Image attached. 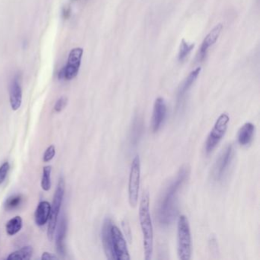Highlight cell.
I'll return each instance as SVG.
<instances>
[{
	"instance_id": "6da1fadb",
	"label": "cell",
	"mask_w": 260,
	"mask_h": 260,
	"mask_svg": "<svg viewBox=\"0 0 260 260\" xmlns=\"http://www.w3.org/2000/svg\"><path fill=\"white\" fill-rule=\"evenodd\" d=\"M188 176L187 167H182L176 179L171 182L164 193L157 209L158 221L161 226H167L173 223L176 215V199L178 192Z\"/></svg>"
},
{
	"instance_id": "7a4b0ae2",
	"label": "cell",
	"mask_w": 260,
	"mask_h": 260,
	"mask_svg": "<svg viewBox=\"0 0 260 260\" xmlns=\"http://www.w3.org/2000/svg\"><path fill=\"white\" fill-rule=\"evenodd\" d=\"M102 240L105 253L109 259H130L127 243L122 233L112 220L108 217L103 222Z\"/></svg>"
},
{
	"instance_id": "3957f363",
	"label": "cell",
	"mask_w": 260,
	"mask_h": 260,
	"mask_svg": "<svg viewBox=\"0 0 260 260\" xmlns=\"http://www.w3.org/2000/svg\"><path fill=\"white\" fill-rule=\"evenodd\" d=\"M139 220L144 242V258L150 260L153 252V228L150 213V197L144 191L139 207Z\"/></svg>"
},
{
	"instance_id": "277c9868",
	"label": "cell",
	"mask_w": 260,
	"mask_h": 260,
	"mask_svg": "<svg viewBox=\"0 0 260 260\" xmlns=\"http://www.w3.org/2000/svg\"><path fill=\"white\" fill-rule=\"evenodd\" d=\"M177 252L181 260H188L191 255V237L189 223L185 215H181L177 223Z\"/></svg>"
},
{
	"instance_id": "5b68a950",
	"label": "cell",
	"mask_w": 260,
	"mask_h": 260,
	"mask_svg": "<svg viewBox=\"0 0 260 260\" xmlns=\"http://www.w3.org/2000/svg\"><path fill=\"white\" fill-rule=\"evenodd\" d=\"M65 193V179L63 176H60L57 183V188L54 194L52 205L51 207V214L48 220V237L49 240H52L55 234L56 226L58 221L59 214L63 203Z\"/></svg>"
},
{
	"instance_id": "8992f818",
	"label": "cell",
	"mask_w": 260,
	"mask_h": 260,
	"mask_svg": "<svg viewBox=\"0 0 260 260\" xmlns=\"http://www.w3.org/2000/svg\"><path fill=\"white\" fill-rule=\"evenodd\" d=\"M229 121L230 118L226 113L222 114L217 118L205 143V151L207 153H211L223 139L228 130Z\"/></svg>"
},
{
	"instance_id": "52a82bcc",
	"label": "cell",
	"mask_w": 260,
	"mask_h": 260,
	"mask_svg": "<svg viewBox=\"0 0 260 260\" xmlns=\"http://www.w3.org/2000/svg\"><path fill=\"white\" fill-rule=\"evenodd\" d=\"M234 156V146L229 144L220 153L213 167L212 179L215 182H220L224 179L229 171Z\"/></svg>"
},
{
	"instance_id": "ba28073f",
	"label": "cell",
	"mask_w": 260,
	"mask_h": 260,
	"mask_svg": "<svg viewBox=\"0 0 260 260\" xmlns=\"http://www.w3.org/2000/svg\"><path fill=\"white\" fill-rule=\"evenodd\" d=\"M140 182H141V159L137 155L131 165L128 181V198L131 206L136 207L139 197Z\"/></svg>"
},
{
	"instance_id": "9c48e42d",
	"label": "cell",
	"mask_w": 260,
	"mask_h": 260,
	"mask_svg": "<svg viewBox=\"0 0 260 260\" xmlns=\"http://www.w3.org/2000/svg\"><path fill=\"white\" fill-rule=\"evenodd\" d=\"M83 55V49L82 48H75L71 50L67 64L58 73V78L66 80H72L76 78L80 71Z\"/></svg>"
},
{
	"instance_id": "30bf717a",
	"label": "cell",
	"mask_w": 260,
	"mask_h": 260,
	"mask_svg": "<svg viewBox=\"0 0 260 260\" xmlns=\"http://www.w3.org/2000/svg\"><path fill=\"white\" fill-rule=\"evenodd\" d=\"M167 115V103L164 99L159 97L155 100L152 116V129L153 132H157L165 122Z\"/></svg>"
},
{
	"instance_id": "8fae6325",
	"label": "cell",
	"mask_w": 260,
	"mask_h": 260,
	"mask_svg": "<svg viewBox=\"0 0 260 260\" xmlns=\"http://www.w3.org/2000/svg\"><path fill=\"white\" fill-rule=\"evenodd\" d=\"M10 103L13 111L19 110L22 106V89L18 75H16L10 83Z\"/></svg>"
},
{
	"instance_id": "7c38bea8",
	"label": "cell",
	"mask_w": 260,
	"mask_h": 260,
	"mask_svg": "<svg viewBox=\"0 0 260 260\" xmlns=\"http://www.w3.org/2000/svg\"><path fill=\"white\" fill-rule=\"evenodd\" d=\"M223 28V26L221 23L217 24V25H215V27H214V28L207 35L206 37L205 38L203 42H202V46H201L200 48V52H199L201 60H202L205 58L209 48L216 43L217 39L220 37V33H221Z\"/></svg>"
},
{
	"instance_id": "4fadbf2b",
	"label": "cell",
	"mask_w": 260,
	"mask_h": 260,
	"mask_svg": "<svg viewBox=\"0 0 260 260\" xmlns=\"http://www.w3.org/2000/svg\"><path fill=\"white\" fill-rule=\"evenodd\" d=\"M67 229H68V223H67L66 217L64 215L60 217L57 225V231H56V248L58 255L62 258H64L66 255V249H65V238H66Z\"/></svg>"
},
{
	"instance_id": "5bb4252c",
	"label": "cell",
	"mask_w": 260,
	"mask_h": 260,
	"mask_svg": "<svg viewBox=\"0 0 260 260\" xmlns=\"http://www.w3.org/2000/svg\"><path fill=\"white\" fill-rule=\"evenodd\" d=\"M201 71H202V68H196L194 71H191L189 75L188 76V77L185 79V81L181 85L177 95L178 106H180V105L182 104V101H183L187 92H188L190 88L194 84V82H196V80H197L198 77H199Z\"/></svg>"
},
{
	"instance_id": "9a60e30c",
	"label": "cell",
	"mask_w": 260,
	"mask_h": 260,
	"mask_svg": "<svg viewBox=\"0 0 260 260\" xmlns=\"http://www.w3.org/2000/svg\"><path fill=\"white\" fill-rule=\"evenodd\" d=\"M255 134V126L250 122L245 123L238 132L237 141L240 145L246 147L252 143Z\"/></svg>"
},
{
	"instance_id": "2e32d148",
	"label": "cell",
	"mask_w": 260,
	"mask_h": 260,
	"mask_svg": "<svg viewBox=\"0 0 260 260\" xmlns=\"http://www.w3.org/2000/svg\"><path fill=\"white\" fill-rule=\"evenodd\" d=\"M51 205L47 201H42L38 205L35 213V220L38 226H44L49 220Z\"/></svg>"
},
{
	"instance_id": "e0dca14e",
	"label": "cell",
	"mask_w": 260,
	"mask_h": 260,
	"mask_svg": "<svg viewBox=\"0 0 260 260\" xmlns=\"http://www.w3.org/2000/svg\"><path fill=\"white\" fill-rule=\"evenodd\" d=\"M33 248L31 246H25L15 252H12L9 255L7 259L16 260V259H30L32 256Z\"/></svg>"
},
{
	"instance_id": "ac0fdd59",
	"label": "cell",
	"mask_w": 260,
	"mask_h": 260,
	"mask_svg": "<svg viewBox=\"0 0 260 260\" xmlns=\"http://www.w3.org/2000/svg\"><path fill=\"white\" fill-rule=\"evenodd\" d=\"M22 217L20 216H16L10 219L6 225V231H7V234L10 236H14L19 232L22 228Z\"/></svg>"
},
{
	"instance_id": "d6986e66",
	"label": "cell",
	"mask_w": 260,
	"mask_h": 260,
	"mask_svg": "<svg viewBox=\"0 0 260 260\" xmlns=\"http://www.w3.org/2000/svg\"><path fill=\"white\" fill-rule=\"evenodd\" d=\"M51 172H52V167L51 166H46L43 168V173H42V189L45 191H48L51 188Z\"/></svg>"
},
{
	"instance_id": "ffe728a7",
	"label": "cell",
	"mask_w": 260,
	"mask_h": 260,
	"mask_svg": "<svg viewBox=\"0 0 260 260\" xmlns=\"http://www.w3.org/2000/svg\"><path fill=\"white\" fill-rule=\"evenodd\" d=\"M194 47V44H188L185 40H182L179 47V54H178V59L179 61L182 62L185 60L190 52L192 51Z\"/></svg>"
},
{
	"instance_id": "44dd1931",
	"label": "cell",
	"mask_w": 260,
	"mask_h": 260,
	"mask_svg": "<svg viewBox=\"0 0 260 260\" xmlns=\"http://www.w3.org/2000/svg\"><path fill=\"white\" fill-rule=\"evenodd\" d=\"M22 196H19V194L11 196V197L9 198L7 202H6V209L10 211V210H13L18 208V207L21 205V203H22Z\"/></svg>"
},
{
	"instance_id": "7402d4cb",
	"label": "cell",
	"mask_w": 260,
	"mask_h": 260,
	"mask_svg": "<svg viewBox=\"0 0 260 260\" xmlns=\"http://www.w3.org/2000/svg\"><path fill=\"white\" fill-rule=\"evenodd\" d=\"M56 154V149L54 145L49 146L44 153L43 160L45 162H48L52 160Z\"/></svg>"
},
{
	"instance_id": "603a6c76",
	"label": "cell",
	"mask_w": 260,
	"mask_h": 260,
	"mask_svg": "<svg viewBox=\"0 0 260 260\" xmlns=\"http://www.w3.org/2000/svg\"><path fill=\"white\" fill-rule=\"evenodd\" d=\"M68 99L67 98L66 96H61L58 100H57V103H55V106H54V110H55L56 112H60L64 109V108L66 107L67 105H68Z\"/></svg>"
},
{
	"instance_id": "cb8c5ba5",
	"label": "cell",
	"mask_w": 260,
	"mask_h": 260,
	"mask_svg": "<svg viewBox=\"0 0 260 260\" xmlns=\"http://www.w3.org/2000/svg\"><path fill=\"white\" fill-rule=\"evenodd\" d=\"M10 166L8 162H5L0 167V185L4 183L10 170Z\"/></svg>"
},
{
	"instance_id": "d4e9b609",
	"label": "cell",
	"mask_w": 260,
	"mask_h": 260,
	"mask_svg": "<svg viewBox=\"0 0 260 260\" xmlns=\"http://www.w3.org/2000/svg\"><path fill=\"white\" fill-rule=\"evenodd\" d=\"M58 256L55 254L51 253V252H43L42 255V260H51V259H58Z\"/></svg>"
}]
</instances>
